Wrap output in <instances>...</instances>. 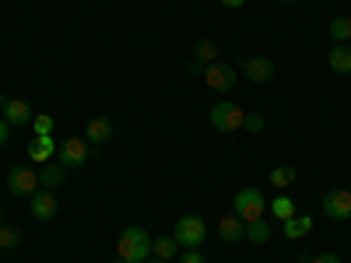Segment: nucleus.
Here are the masks:
<instances>
[{
	"label": "nucleus",
	"instance_id": "obj_33",
	"mask_svg": "<svg viewBox=\"0 0 351 263\" xmlns=\"http://www.w3.org/2000/svg\"><path fill=\"white\" fill-rule=\"evenodd\" d=\"M4 102H8V99H4V95H0V109H4Z\"/></svg>",
	"mask_w": 351,
	"mask_h": 263
},
{
	"label": "nucleus",
	"instance_id": "obj_7",
	"mask_svg": "<svg viewBox=\"0 0 351 263\" xmlns=\"http://www.w3.org/2000/svg\"><path fill=\"white\" fill-rule=\"evenodd\" d=\"M56 158H60L64 168H81V165H88V140H84V137H67L60 148H56Z\"/></svg>",
	"mask_w": 351,
	"mask_h": 263
},
{
	"label": "nucleus",
	"instance_id": "obj_6",
	"mask_svg": "<svg viewBox=\"0 0 351 263\" xmlns=\"http://www.w3.org/2000/svg\"><path fill=\"white\" fill-rule=\"evenodd\" d=\"M236 67L232 64H211V67H204V84L211 88V92H232V88H236Z\"/></svg>",
	"mask_w": 351,
	"mask_h": 263
},
{
	"label": "nucleus",
	"instance_id": "obj_25",
	"mask_svg": "<svg viewBox=\"0 0 351 263\" xmlns=\"http://www.w3.org/2000/svg\"><path fill=\"white\" fill-rule=\"evenodd\" d=\"M263 127H267V120H263L260 112H246V123H243V130H250V134H260Z\"/></svg>",
	"mask_w": 351,
	"mask_h": 263
},
{
	"label": "nucleus",
	"instance_id": "obj_14",
	"mask_svg": "<svg viewBox=\"0 0 351 263\" xmlns=\"http://www.w3.org/2000/svg\"><path fill=\"white\" fill-rule=\"evenodd\" d=\"M109 137H112V123L106 120V116L88 120V127H84V140H88V144H106Z\"/></svg>",
	"mask_w": 351,
	"mask_h": 263
},
{
	"label": "nucleus",
	"instance_id": "obj_29",
	"mask_svg": "<svg viewBox=\"0 0 351 263\" xmlns=\"http://www.w3.org/2000/svg\"><path fill=\"white\" fill-rule=\"evenodd\" d=\"M8 130H11V123L4 120V116H0V148H4V144H8V137H11Z\"/></svg>",
	"mask_w": 351,
	"mask_h": 263
},
{
	"label": "nucleus",
	"instance_id": "obj_28",
	"mask_svg": "<svg viewBox=\"0 0 351 263\" xmlns=\"http://www.w3.org/2000/svg\"><path fill=\"white\" fill-rule=\"evenodd\" d=\"M309 263H341V256L337 253H316Z\"/></svg>",
	"mask_w": 351,
	"mask_h": 263
},
{
	"label": "nucleus",
	"instance_id": "obj_26",
	"mask_svg": "<svg viewBox=\"0 0 351 263\" xmlns=\"http://www.w3.org/2000/svg\"><path fill=\"white\" fill-rule=\"evenodd\" d=\"M36 134H53V116H36Z\"/></svg>",
	"mask_w": 351,
	"mask_h": 263
},
{
	"label": "nucleus",
	"instance_id": "obj_2",
	"mask_svg": "<svg viewBox=\"0 0 351 263\" xmlns=\"http://www.w3.org/2000/svg\"><path fill=\"white\" fill-rule=\"evenodd\" d=\"M243 123H246V109L236 102H218L211 109V127L218 134H236V130H243Z\"/></svg>",
	"mask_w": 351,
	"mask_h": 263
},
{
	"label": "nucleus",
	"instance_id": "obj_8",
	"mask_svg": "<svg viewBox=\"0 0 351 263\" xmlns=\"http://www.w3.org/2000/svg\"><path fill=\"white\" fill-rule=\"evenodd\" d=\"M56 193L53 190H36L32 197H28V211H32V218L36 221H53L56 218Z\"/></svg>",
	"mask_w": 351,
	"mask_h": 263
},
{
	"label": "nucleus",
	"instance_id": "obj_3",
	"mask_svg": "<svg viewBox=\"0 0 351 263\" xmlns=\"http://www.w3.org/2000/svg\"><path fill=\"white\" fill-rule=\"evenodd\" d=\"M232 208H236V214L250 225V221H260V218H263V211H267V200H263L260 190L243 186V190L236 193V200H232Z\"/></svg>",
	"mask_w": 351,
	"mask_h": 263
},
{
	"label": "nucleus",
	"instance_id": "obj_12",
	"mask_svg": "<svg viewBox=\"0 0 351 263\" xmlns=\"http://www.w3.org/2000/svg\"><path fill=\"white\" fill-rule=\"evenodd\" d=\"M56 148H60V144L53 140V134H36L32 144H28V158H36V162H53Z\"/></svg>",
	"mask_w": 351,
	"mask_h": 263
},
{
	"label": "nucleus",
	"instance_id": "obj_19",
	"mask_svg": "<svg viewBox=\"0 0 351 263\" xmlns=\"http://www.w3.org/2000/svg\"><path fill=\"white\" fill-rule=\"evenodd\" d=\"M267 239H271V225L263 221V218L246 225V242H256V246H260V242H267Z\"/></svg>",
	"mask_w": 351,
	"mask_h": 263
},
{
	"label": "nucleus",
	"instance_id": "obj_10",
	"mask_svg": "<svg viewBox=\"0 0 351 263\" xmlns=\"http://www.w3.org/2000/svg\"><path fill=\"white\" fill-rule=\"evenodd\" d=\"M243 74L253 84H267L274 77V60H271V56H250V60L243 64Z\"/></svg>",
	"mask_w": 351,
	"mask_h": 263
},
{
	"label": "nucleus",
	"instance_id": "obj_35",
	"mask_svg": "<svg viewBox=\"0 0 351 263\" xmlns=\"http://www.w3.org/2000/svg\"><path fill=\"white\" fill-rule=\"evenodd\" d=\"M348 190H351V183H348Z\"/></svg>",
	"mask_w": 351,
	"mask_h": 263
},
{
	"label": "nucleus",
	"instance_id": "obj_32",
	"mask_svg": "<svg viewBox=\"0 0 351 263\" xmlns=\"http://www.w3.org/2000/svg\"><path fill=\"white\" fill-rule=\"evenodd\" d=\"M278 4H295V0H278Z\"/></svg>",
	"mask_w": 351,
	"mask_h": 263
},
{
	"label": "nucleus",
	"instance_id": "obj_34",
	"mask_svg": "<svg viewBox=\"0 0 351 263\" xmlns=\"http://www.w3.org/2000/svg\"><path fill=\"white\" fill-rule=\"evenodd\" d=\"M0 218H4V211H0Z\"/></svg>",
	"mask_w": 351,
	"mask_h": 263
},
{
	"label": "nucleus",
	"instance_id": "obj_22",
	"mask_svg": "<svg viewBox=\"0 0 351 263\" xmlns=\"http://www.w3.org/2000/svg\"><path fill=\"white\" fill-rule=\"evenodd\" d=\"M271 214L281 218V221H288L291 214H295V203H291V197H285V193L274 197V200H271Z\"/></svg>",
	"mask_w": 351,
	"mask_h": 263
},
{
	"label": "nucleus",
	"instance_id": "obj_11",
	"mask_svg": "<svg viewBox=\"0 0 351 263\" xmlns=\"http://www.w3.org/2000/svg\"><path fill=\"white\" fill-rule=\"evenodd\" d=\"M0 116H4L11 127H28L32 123V105H28L25 99H8L4 109H0Z\"/></svg>",
	"mask_w": 351,
	"mask_h": 263
},
{
	"label": "nucleus",
	"instance_id": "obj_30",
	"mask_svg": "<svg viewBox=\"0 0 351 263\" xmlns=\"http://www.w3.org/2000/svg\"><path fill=\"white\" fill-rule=\"evenodd\" d=\"M221 4H225V8H243L246 0H221Z\"/></svg>",
	"mask_w": 351,
	"mask_h": 263
},
{
	"label": "nucleus",
	"instance_id": "obj_24",
	"mask_svg": "<svg viewBox=\"0 0 351 263\" xmlns=\"http://www.w3.org/2000/svg\"><path fill=\"white\" fill-rule=\"evenodd\" d=\"M14 246H21V231L11 225H0V249H14Z\"/></svg>",
	"mask_w": 351,
	"mask_h": 263
},
{
	"label": "nucleus",
	"instance_id": "obj_23",
	"mask_svg": "<svg viewBox=\"0 0 351 263\" xmlns=\"http://www.w3.org/2000/svg\"><path fill=\"white\" fill-rule=\"evenodd\" d=\"M215 60H218V49H215V42H208V39L197 42V64H200V67H211Z\"/></svg>",
	"mask_w": 351,
	"mask_h": 263
},
{
	"label": "nucleus",
	"instance_id": "obj_5",
	"mask_svg": "<svg viewBox=\"0 0 351 263\" xmlns=\"http://www.w3.org/2000/svg\"><path fill=\"white\" fill-rule=\"evenodd\" d=\"M39 186V172L36 168H28V165H11L8 172V193L11 197H32Z\"/></svg>",
	"mask_w": 351,
	"mask_h": 263
},
{
	"label": "nucleus",
	"instance_id": "obj_17",
	"mask_svg": "<svg viewBox=\"0 0 351 263\" xmlns=\"http://www.w3.org/2000/svg\"><path fill=\"white\" fill-rule=\"evenodd\" d=\"M64 172H67V168H64L60 162H46V165L39 168V186H43V190H56V186L64 183Z\"/></svg>",
	"mask_w": 351,
	"mask_h": 263
},
{
	"label": "nucleus",
	"instance_id": "obj_13",
	"mask_svg": "<svg viewBox=\"0 0 351 263\" xmlns=\"http://www.w3.org/2000/svg\"><path fill=\"white\" fill-rule=\"evenodd\" d=\"M218 231H221L225 242H243V239H246V221H243L239 214H225V218L218 221Z\"/></svg>",
	"mask_w": 351,
	"mask_h": 263
},
{
	"label": "nucleus",
	"instance_id": "obj_18",
	"mask_svg": "<svg viewBox=\"0 0 351 263\" xmlns=\"http://www.w3.org/2000/svg\"><path fill=\"white\" fill-rule=\"evenodd\" d=\"M295 179H299V172L291 168V165H278V168H271V186H274V190H288Z\"/></svg>",
	"mask_w": 351,
	"mask_h": 263
},
{
	"label": "nucleus",
	"instance_id": "obj_1",
	"mask_svg": "<svg viewBox=\"0 0 351 263\" xmlns=\"http://www.w3.org/2000/svg\"><path fill=\"white\" fill-rule=\"evenodd\" d=\"M152 256V239L141 225H127L120 231V242H116V260L120 263H148Z\"/></svg>",
	"mask_w": 351,
	"mask_h": 263
},
{
	"label": "nucleus",
	"instance_id": "obj_15",
	"mask_svg": "<svg viewBox=\"0 0 351 263\" xmlns=\"http://www.w3.org/2000/svg\"><path fill=\"white\" fill-rule=\"evenodd\" d=\"M327 64H330V71L334 74H351V49L344 46V42H334V49L327 53Z\"/></svg>",
	"mask_w": 351,
	"mask_h": 263
},
{
	"label": "nucleus",
	"instance_id": "obj_27",
	"mask_svg": "<svg viewBox=\"0 0 351 263\" xmlns=\"http://www.w3.org/2000/svg\"><path fill=\"white\" fill-rule=\"evenodd\" d=\"M180 263H204V253L200 249H183L180 253Z\"/></svg>",
	"mask_w": 351,
	"mask_h": 263
},
{
	"label": "nucleus",
	"instance_id": "obj_31",
	"mask_svg": "<svg viewBox=\"0 0 351 263\" xmlns=\"http://www.w3.org/2000/svg\"><path fill=\"white\" fill-rule=\"evenodd\" d=\"M148 263H172V260H158V256H155V260H148Z\"/></svg>",
	"mask_w": 351,
	"mask_h": 263
},
{
	"label": "nucleus",
	"instance_id": "obj_4",
	"mask_svg": "<svg viewBox=\"0 0 351 263\" xmlns=\"http://www.w3.org/2000/svg\"><path fill=\"white\" fill-rule=\"evenodd\" d=\"M204 239H208V225H204V218L183 214L180 221H176V242H180L183 249H197V246H204Z\"/></svg>",
	"mask_w": 351,
	"mask_h": 263
},
{
	"label": "nucleus",
	"instance_id": "obj_9",
	"mask_svg": "<svg viewBox=\"0 0 351 263\" xmlns=\"http://www.w3.org/2000/svg\"><path fill=\"white\" fill-rule=\"evenodd\" d=\"M324 214L334 221H348L351 218V190H330L324 197Z\"/></svg>",
	"mask_w": 351,
	"mask_h": 263
},
{
	"label": "nucleus",
	"instance_id": "obj_20",
	"mask_svg": "<svg viewBox=\"0 0 351 263\" xmlns=\"http://www.w3.org/2000/svg\"><path fill=\"white\" fill-rule=\"evenodd\" d=\"M330 39H334V42H344V46L351 42V18L341 14V18L330 21Z\"/></svg>",
	"mask_w": 351,
	"mask_h": 263
},
{
	"label": "nucleus",
	"instance_id": "obj_21",
	"mask_svg": "<svg viewBox=\"0 0 351 263\" xmlns=\"http://www.w3.org/2000/svg\"><path fill=\"white\" fill-rule=\"evenodd\" d=\"M176 246H180V242H176L172 236H162V239H152V253H155L158 260H172V256H176Z\"/></svg>",
	"mask_w": 351,
	"mask_h": 263
},
{
	"label": "nucleus",
	"instance_id": "obj_16",
	"mask_svg": "<svg viewBox=\"0 0 351 263\" xmlns=\"http://www.w3.org/2000/svg\"><path fill=\"white\" fill-rule=\"evenodd\" d=\"M281 228H285V239H306L309 231H313V218H306V214H291L288 221H281Z\"/></svg>",
	"mask_w": 351,
	"mask_h": 263
}]
</instances>
